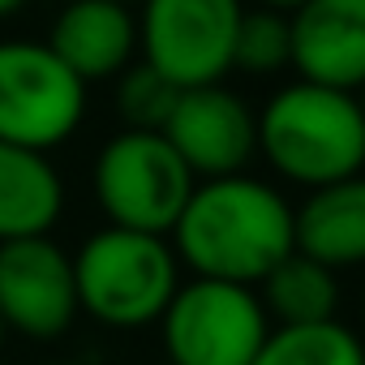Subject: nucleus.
<instances>
[{
  "label": "nucleus",
  "instance_id": "obj_1",
  "mask_svg": "<svg viewBox=\"0 0 365 365\" xmlns=\"http://www.w3.org/2000/svg\"><path fill=\"white\" fill-rule=\"evenodd\" d=\"M168 237L194 275L250 288H258L297 250L292 207L267 180L245 172L198 180Z\"/></svg>",
  "mask_w": 365,
  "mask_h": 365
},
{
  "label": "nucleus",
  "instance_id": "obj_2",
  "mask_svg": "<svg viewBox=\"0 0 365 365\" xmlns=\"http://www.w3.org/2000/svg\"><path fill=\"white\" fill-rule=\"evenodd\" d=\"M258 150L292 185H335L365 168V112L352 91L292 82L258 112Z\"/></svg>",
  "mask_w": 365,
  "mask_h": 365
},
{
  "label": "nucleus",
  "instance_id": "obj_3",
  "mask_svg": "<svg viewBox=\"0 0 365 365\" xmlns=\"http://www.w3.org/2000/svg\"><path fill=\"white\" fill-rule=\"evenodd\" d=\"M78 309L103 327H150L180 288V258L168 237L133 228H99L73 254Z\"/></svg>",
  "mask_w": 365,
  "mask_h": 365
},
{
  "label": "nucleus",
  "instance_id": "obj_4",
  "mask_svg": "<svg viewBox=\"0 0 365 365\" xmlns=\"http://www.w3.org/2000/svg\"><path fill=\"white\" fill-rule=\"evenodd\" d=\"M95 198L112 228L168 237L185 211L198 176L185 168L163 133L120 129L95 155Z\"/></svg>",
  "mask_w": 365,
  "mask_h": 365
},
{
  "label": "nucleus",
  "instance_id": "obj_5",
  "mask_svg": "<svg viewBox=\"0 0 365 365\" xmlns=\"http://www.w3.org/2000/svg\"><path fill=\"white\" fill-rule=\"evenodd\" d=\"M159 331L172 365H254L271 335V318L258 288L194 275L172 292Z\"/></svg>",
  "mask_w": 365,
  "mask_h": 365
},
{
  "label": "nucleus",
  "instance_id": "obj_6",
  "mask_svg": "<svg viewBox=\"0 0 365 365\" xmlns=\"http://www.w3.org/2000/svg\"><path fill=\"white\" fill-rule=\"evenodd\" d=\"M86 116V82L48 43L0 39V142L56 150Z\"/></svg>",
  "mask_w": 365,
  "mask_h": 365
},
{
  "label": "nucleus",
  "instance_id": "obj_7",
  "mask_svg": "<svg viewBox=\"0 0 365 365\" xmlns=\"http://www.w3.org/2000/svg\"><path fill=\"white\" fill-rule=\"evenodd\" d=\"M241 0H142L138 52L172 86H211L232 69Z\"/></svg>",
  "mask_w": 365,
  "mask_h": 365
},
{
  "label": "nucleus",
  "instance_id": "obj_8",
  "mask_svg": "<svg viewBox=\"0 0 365 365\" xmlns=\"http://www.w3.org/2000/svg\"><path fill=\"white\" fill-rule=\"evenodd\" d=\"M73 258L52 237L0 241V322L26 339H56L78 318Z\"/></svg>",
  "mask_w": 365,
  "mask_h": 365
},
{
  "label": "nucleus",
  "instance_id": "obj_9",
  "mask_svg": "<svg viewBox=\"0 0 365 365\" xmlns=\"http://www.w3.org/2000/svg\"><path fill=\"white\" fill-rule=\"evenodd\" d=\"M159 133L198 180L237 176L258 155V116L241 95L224 91L220 82L180 91Z\"/></svg>",
  "mask_w": 365,
  "mask_h": 365
},
{
  "label": "nucleus",
  "instance_id": "obj_10",
  "mask_svg": "<svg viewBox=\"0 0 365 365\" xmlns=\"http://www.w3.org/2000/svg\"><path fill=\"white\" fill-rule=\"evenodd\" d=\"M288 22L301 82L356 95L365 82V0H305Z\"/></svg>",
  "mask_w": 365,
  "mask_h": 365
},
{
  "label": "nucleus",
  "instance_id": "obj_11",
  "mask_svg": "<svg viewBox=\"0 0 365 365\" xmlns=\"http://www.w3.org/2000/svg\"><path fill=\"white\" fill-rule=\"evenodd\" d=\"M48 48L82 82L120 78L138 56V18L120 0H69L52 22Z\"/></svg>",
  "mask_w": 365,
  "mask_h": 365
},
{
  "label": "nucleus",
  "instance_id": "obj_12",
  "mask_svg": "<svg viewBox=\"0 0 365 365\" xmlns=\"http://www.w3.org/2000/svg\"><path fill=\"white\" fill-rule=\"evenodd\" d=\"M297 254L348 271L365 267V176H344L335 185L309 190V198L292 211Z\"/></svg>",
  "mask_w": 365,
  "mask_h": 365
},
{
  "label": "nucleus",
  "instance_id": "obj_13",
  "mask_svg": "<svg viewBox=\"0 0 365 365\" xmlns=\"http://www.w3.org/2000/svg\"><path fill=\"white\" fill-rule=\"evenodd\" d=\"M65 211V180L43 150L0 142V241L48 237Z\"/></svg>",
  "mask_w": 365,
  "mask_h": 365
},
{
  "label": "nucleus",
  "instance_id": "obj_14",
  "mask_svg": "<svg viewBox=\"0 0 365 365\" xmlns=\"http://www.w3.org/2000/svg\"><path fill=\"white\" fill-rule=\"evenodd\" d=\"M258 301L267 309V318H275L279 327H314V322H335L339 309V279L331 267L305 258V254H288L262 284H258Z\"/></svg>",
  "mask_w": 365,
  "mask_h": 365
},
{
  "label": "nucleus",
  "instance_id": "obj_15",
  "mask_svg": "<svg viewBox=\"0 0 365 365\" xmlns=\"http://www.w3.org/2000/svg\"><path fill=\"white\" fill-rule=\"evenodd\" d=\"M254 365H365V339L339 318L314 327H275Z\"/></svg>",
  "mask_w": 365,
  "mask_h": 365
},
{
  "label": "nucleus",
  "instance_id": "obj_16",
  "mask_svg": "<svg viewBox=\"0 0 365 365\" xmlns=\"http://www.w3.org/2000/svg\"><path fill=\"white\" fill-rule=\"evenodd\" d=\"M292 65V22L288 14L275 9H245L241 26H237V43H232V69L245 73H279Z\"/></svg>",
  "mask_w": 365,
  "mask_h": 365
},
{
  "label": "nucleus",
  "instance_id": "obj_17",
  "mask_svg": "<svg viewBox=\"0 0 365 365\" xmlns=\"http://www.w3.org/2000/svg\"><path fill=\"white\" fill-rule=\"evenodd\" d=\"M176 95L180 86H172L159 69H150L146 61L142 65H129L120 73V86H116V112L125 120V129H150L159 133L176 108Z\"/></svg>",
  "mask_w": 365,
  "mask_h": 365
},
{
  "label": "nucleus",
  "instance_id": "obj_18",
  "mask_svg": "<svg viewBox=\"0 0 365 365\" xmlns=\"http://www.w3.org/2000/svg\"><path fill=\"white\" fill-rule=\"evenodd\" d=\"M262 9H275V14H292V9H301L305 0H258Z\"/></svg>",
  "mask_w": 365,
  "mask_h": 365
},
{
  "label": "nucleus",
  "instance_id": "obj_19",
  "mask_svg": "<svg viewBox=\"0 0 365 365\" xmlns=\"http://www.w3.org/2000/svg\"><path fill=\"white\" fill-rule=\"evenodd\" d=\"M31 5V0H0V18H14V14H22Z\"/></svg>",
  "mask_w": 365,
  "mask_h": 365
},
{
  "label": "nucleus",
  "instance_id": "obj_20",
  "mask_svg": "<svg viewBox=\"0 0 365 365\" xmlns=\"http://www.w3.org/2000/svg\"><path fill=\"white\" fill-rule=\"evenodd\" d=\"M356 103H361V112H365V82H361V91H356Z\"/></svg>",
  "mask_w": 365,
  "mask_h": 365
},
{
  "label": "nucleus",
  "instance_id": "obj_21",
  "mask_svg": "<svg viewBox=\"0 0 365 365\" xmlns=\"http://www.w3.org/2000/svg\"><path fill=\"white\" fill-rule=\"evenodd\" d=\"M5 335H9V331H5V322H0V348H5Z\"/></svg>",
  "mask_w": 365,
  "mask_h": 365
},
{
  "label": "nucleus",
  "instance_id": "obj_22",
  "mask_svg": "<svg viewBox=\"0 0 365 365\" xmlns=\"http://www.w3.org/2000/svg\"><path fill=\"white\" fill-rule=\"evenodd\" d=\"M120 5H138V0H120Z\"/></svg>",
  "mask_w": 365,
  "mask_h": 365
},
{
  "label": "nucleus",
  "instance_id": "obj_23",
  "mask_svg": "<svg viewBox=\"0 0 365 365\" xmlns=\"http://www.w3.org/2000/svg\"><path fill=\"white\" fill-rule=\"evenodd\" d=\"M56 365H73V361H56Z\"/></svg>",
  "mask_w": 365,
  "mask_h": 365
},
{
  "label": "nucleus",
  "instance_id": "obj_24",
  "mask_svg": "<svg viewBox=\"0 0 365 365\" xmlns=\"http://www.w3.org/2000/svg\"><path fill=\"white\" fill-rule=\"evenodd\" d=\"M361 314H365V297H361Z\"/></svg>",
  "mask_w": 365,
  "mask_h": 365
}]
</instances>
